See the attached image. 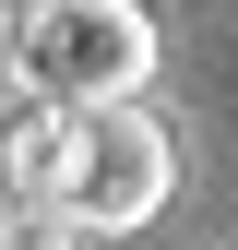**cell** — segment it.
Here are the masks:
<instances>
[{
  "mask_svg": "<svg viewBox=\"0 0 238 250\" xmlns=\"http://www.w3.org/2000/svg\"><path fill=\"white\" fill-rule=\"evenodd\" d=\"M167 191H178V131H167L143 96H83V107H72V167H60V203L83 214V238L155 227Z\"/></svg>",
  "mask_w": 238,
  "mask_h": 250,
  "instance_id": "6da1fadb",
  "label": "cell"
},
{
  "mask_svg": "<svg viewBox=\"0 0 238 250\" xmlns=\"http://www.w3.org/2000/svg\"><path fill=\"white\" fill-rule=\"evenodd\" d=\"M155 72V12L143 0H36L24 12V83L60 107L83 96H143Z\"/></svg>",
  "mask_w": 238,
  "mask_h": 250,
  "instance_id": "7a4b0ae2",
  "label": "cell"
},
{
  "mask_svg": "<svg viewBox=\"0 0 238 250\" xmlns=\"http://www.w3.org/2000/svg\"><path fill=\"white\" fill-rule=\"evenodd\" d=\"M60 167H72V107L36 96L24 72H0V203H24V191L60 203Z\"/></svg>",
  "mask_w": 238,
  "mask_h": 250,
  "instance_id": "3957f363",
  "label": "cell"
},
{
  "mask_svg": "<svg viewBox=\"0 0 238 250\" xmlns=\"http://www.w3.org/2000/svg\"><path fill=\"white\" fill-rule=\"evenodd\" d=\"M0 250H83V214L48 203V191H24V203H0Z\"/></svg>",
  "mask_w": 238,
  "mask_h": 250,
  "instance_id": "277c9868",
  "label": "cell"
},
{
  "mask_svg": "<svg viewBox=\"0 0 238 250\" xmlns=\"http://www.w3.org/2000/svg\"><path fill=\"white\" fill-rule=\"evenodd\" d=\"M24 12L36 0H0V72H24Z\"/></svg>",
  "mask_w": 238,
  "mask_h": 250,
  "instance_id": "5b68a950",
  "label": "cell"
}]
</instances>
